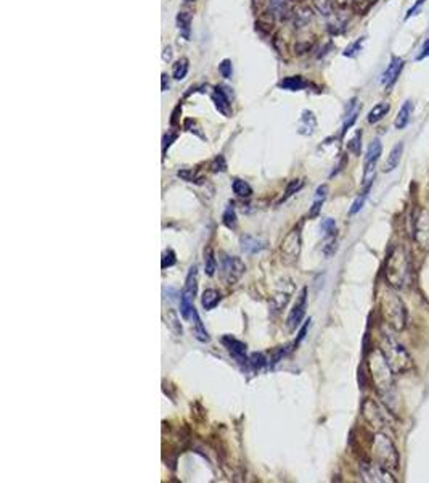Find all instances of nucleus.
I'll use <instances>...</instances> for the list:
<instances>
[{
    "mask_svg": "<svg viewBox=\"0 0 429 483\" xmlns=\"http://www.w3.org/2000/svg\"><path fill=\"white\" fill-rule=\"evenodd\" d=\"M219 71H221V74L225 79H230L232 77V61L230 60H224L222 63L219 65Z\"/></svg>",
    "mask_w": 429,
    "mask_h": 483,
    "instance_id": "nucleus-44",
    "label": "nucleus"
},
{
    "mask_svg": "<svg viewBox=\"0 0 429 483\" xmlns=\"http://www.w3.org/2000/svg\"><path fill=\"white\" fill-rule=\"evenodd\" d=\"M360 473L365 481L370 483H396L397 480L391 475L389 469L383 465L373 462H362L360 464Z\"/></svg>",
    "mask_w": 429,
    "mask_h": 483,
    "instance_id": "nucleus-9",
    "label": "nucleus"
},
{
    "mask_svg": "<svg viewBox=\"0 0 429 483\" xmlns=\"http://www.w3.org/2000/svg\"><path fill=\"white\" fill-rule=\"evenodd\" d=\"M386 279L392 288H407L411 280V259L404 245H396L386 261Z\"/></svg>",
    "mask_w": 429,
    "mask_h": 483,
    "instance_id": "nucleus-1",
    "label": "nucleus"
},
{
    "mask_svg": "<svg viewBox=\"0 0 429 483\" xmlns=\"http://www.w3.org/2000/svg\"><path fill=\"white\" fill-rule=\"evenodd\" d=\"M327 192H328V187L327 186H320L315 192V198H313V203H312V208L309 211V217H317L320 209H321V205L325 203V198H327Z\"/></svg>",
    "mask_w": 429,
    "mask_h": 483,
    "instance_id": "nucleus-24",
    "label": "nucleus"
},
{
    "mask_svg": "<svg viewBox=\"0 0 429 483\" xmlns=\"http://www.w3.org/2000/svg\"><path fill=\"white\" fill-rule=\"evenodd\" d=\"M383 152V145L378 139L373 140L370 144L368 150H366L365 156V169H363V186H371V181L374 178V168L376 161L380 160V155Z\"/></svg>",
    "mask_w": 429,
    "mask_h": 483,
    "instance_id": "nucleus-11",
    "label": "nucleus"
},
{
    "mask_svg": "<svg viewBox=\"0 0 429 483\" xmlns=\"http://www.w3.org/2000/svg\"><path fill=\"white\" fill-rule=\"evenodd\" d=\"M166 321H168V327L172 330L174 335L182 337L183 330H182V324L179 322V316H177V313L174 311V310H168V314H166Z\"/></svg>",
    "mask_w": 429,
    "mask_h": 483,
    "instance_id": "nucleus-28",
    "label": "nucleus"
},
{
    "mask_svg": "<svg viewBox=\"0 0 429 483\" xmlns=\"http://www.w3.org/2000/svg\"><path fill=\"white\" fill-rule=\"evenodd\" d=\"M370 187L371 186H365V189H363V192L360 193V195L357 197V200L354 201V205H352V208H351V214H355V213H358L362 209V206H363V203H365V200H366V197H368V190H370Z\"/></svg>",
    "mask_w": 429,
    "mask_h": 483,
    "instance_id": "nucleus-37",
    "label": "nucleus"
},
{
    "mask_svg": "<svg viewBox=\"0 0 429 483\" xmlns=\"http://www.w3.org/2000/svg\"><path fill=\"white\" fill-rule=\"evenodd\" d=\"M347 150L351 152L352 155H355V156L360 155V150H362V130H357V133L354 134V137L349 140Z\"/></svg>",
    "mask_w": 429,
    "mask_h": 483,
    "instance_id": "nucleus-35",
    "label": "nucleus"
},
{
    "mask_svg": "<svg viewBox=\"0 0 429 483\" xmlns=\"http://www.w3.org/2000/svg\"><path fill=\"white\" fill-rule=\"evenodd\" d=\"M305 306H307V288L304 287L299 292V295H297L293 310L290 311V316H288L286 326L290 330H294L296 327H299V324L305 314Z\"/></svg>",
    "mask_w": 429,
    "mask_h": 483,
    "instance_id": "nucleus-13",
    "label": "nucleus"
},
{
    "mask_svg": "<svg viewBox=\"0 0 429 483\" xmlns=\"http://www.w3.org/2000/svg\"><path fill=\"white\" fill-rule=\"evenodd\" d=\"M309 326H310V319H309L307 322L304 324V327L301 329V332H299V335H297V340H296V343H294V345H297V343H299V341H301V340H302V338L305 337V332H307Z\"/></svg>",
    "mask_w": 429,
    "mask_h": 483,
    "instance_id": "nucleus-49",
    "label": "nucleus"
},
{
    "mask_svg": "<svg viewBox=\"0 0 429 483\" xmlns=\"http://www.w3.org/2000/svg\"><path fill=\"white\" fill-rule=\"evenodd\" d=\"M187 73H188V60L180 58L177 63L174 65L172 76H174V79H177V81H182V79L187 76Z\"/></svg>",
    "mask_w": 429,
    "mask_h": 483,
    "instance_id": "nucleus-33",
    "label": "nucleus"
},
{
    "mask_svg": "<svg viewBox=\"0 0 429 483\" xmlns=\"http://www.w3.org/2000/svg\"><path fill=\"white\" fill-rule=\"evenodd\" d=\"M177 174H179V178H182L183 181H187V182H193L195 181V174H193V171H190V169H182Z\"/></svg>",
    "mask_w": 429,
    "mask_h": 483,
    "instance_id": "nucleus-45",
    "label": "nucleus"
},
{
    "mask_svg": "<svg viewBox=\"0 0 429 483\" xmlns=\"http://www.w3.org/2000/svg\"><path fill=\"white\" fill-rule=\"evenodd\" d=\"M177 139V136L176 134H168V136H164V140H163V153H166V150L171 147V144H172V140H176Z\"/></svg>",
    "mask_w": 429,
    "mask_h": 483,
    "instance_id": "nucleus-46",
    "label": "nucleus"
},
{
    "mask_svg": "<svg viewBox=\"0 0 429 483\" xmlns=\"http://www.w3.org/2000/svg\"><path fill=\"white\" fill-rule=\"evenodd\" d=\"M280 250H282V253L285 254L288 262L297 261V258H299V254H301V229L299 227H297V229H293L285 237Z\"/></svg>",
    "mask_w": 429,
    "mask_h": 483,
    "instance_id": "nucleus-12",
    "label": "nucleus"
},
{
    "mask_svg": "<svg viewBox=\"0 0 429 483\" xmlns=\"http://www.w3.org/2000/svg\"><path fill=\"white\" fill-rule=\"evenodd\" d=\"M363 417L373 428L376 430H384L386 427H389L391 424V417L389 412L384 409L378 401H374L371 398H368L363 403Z\"/></svg>",
    "mask_w": 429,
    "mask_h": 483,
    "instance_id": "nucleus-7",
    "label": "nucleus"
},
{
    "mask_svg": "<svg viewBox=\"0 0 429 483\" xmlns=\"http://www.w3.org/2000/svg\"><path fill=\"white\" fill-rule=\"evenodd\" d=\"M269 10L275 18L285 20L290 16V0H270L269 2Z\"/></svg>",
    "mask_w": 429,
    "mask_h": 483,
    "instance_id": "nucleus-17",
    "label": "nucleus"
},
{
    "mask_svg": "<svg viewBox=\"0 0 429 483\" xmlns=\"http://www.w3.org/2000/svg\"><path fill=\"white\" fill-rule=\"evenodd\" d=\"M177 24H179V29L182 32L183 37H188L190 36V24H191V15L188 12H182L179 13L177 16Z\"/></svg>",
    "mask_w": 429,
    "mask_h": 483,
    "instance_id": "nucleus-32",
    "label": "nucleus"
},
{
    "mask_svg": "<svg viewBox=\"0 0 429 483\" xmlns=\"http://www.w3.org/2000/svg\"><path fill=\"white\" fill-rule=\"evenodd\" d=\"M404 60L402 58H399V57H394L392 58V61H391V65L388 66V69L384 71V74H383V84L388 87H389L397 81V77H399V74H400V71H402V68H404Z\"/></svg>",
    "mask_w": 429,
    "mask_h": 483,
    "instance_id": "nucleus-15",
    "label": "nucleus"
},
{
    "mask_svg": "<svg viewBox=\"0 0 429 483\" xmlns=\"http://www.w3.org/2000/svg\"><path fill=\"white\" fill-rule=\"evenodd\" d=\"M315 127H317V118L312 111L305 110L302 111V116L299 119V124H297V130L302 136H312L315 133Z\"/></svg>",
    "mask_w": 429,
    "mask_h": 483,
    "instance_id": "nucleus-16",
    "label": "nucleus"
},
{
    "mask_svg": "<svg viewBox=\"0 0 429 483\" xmlns=\"http://www.w3.org/2000/svg\"><path fill=\"white\" fill-rule=\"evenodd\" d=\"M413 239L421 250L429 251V211L424 208L418 209L413 221Z\"/></svg>",
    "mask_w": 429,
    "mask_h": 483,
    "instance_id": "nucleus-10",
    "label": "nucleus"
},
{
    "mask_svg": "<svg viewBox=\"0 0 429 483\" xmlns=\"http://www.w3.org/2000/svg\"><path fill=\"white\" fill-rule=\"evenodd\" d=\"M248 364L252 367V371H260V369L265 366V358L262 353H252L248 358Z\"/></svg>",
    "mask_w": 429,
    "mask_h": 483,
    "instance_id": "nucleus-36",
    "label": "nucleus"
},
{
    "mask_svg": "<svg viewBox=\"0 0 429 483\" xmlns=\"http://www.w3.org/2000/svg\"><path fill=\"white\" fill-rule=\"evenodd\" d=\"M288 300H290V293H278L272 298V308L275 311H280L282 308H285Z\"/></svg>",
    "mask_w": 429,
    "mask_h": 483,
    "instance_id": "nucleus-42",
    "label": "nucleus"
},
{
    "mask_svg": "<svg viewBox=\"0 0 429 483\" xmlns=\"http://www.w3.org/2000/svg\"><path fill=\"white\" fill-rule=\"evenodd\" d=\"M368 367L371 372L373 383L378 390L380 397L384 401H392L396 397V383H394V372L386 363L381 351L373 349L368 356Z\"/></svg>",
    "mask_w": 429,
    "mask_h": 483,
    "instance_id": "nucleus-2",
    "label": "nucleus"
},
{
    "mask_svg": "<svg viewBox=\"0 0 429 483\" xmlns=\"http://www.w3.org/2000/svg\"><path fill=\"white\" fill-rule=\"evenodd\" d=\"M177 262L176 259V253L172 250H164L163 251V259H161V268L163 269H168V268H172L174 265Z\"/></svg>",
    "mask_w": 429,
    "mask_h": 483,
    "instance_id": "nucleus-40",
    "label": "nucleus"
},
{
    "mask_svg": "<svg viewBox=\"0 0 429 483\" xmlns=\"http://www.w3.org/2000/svg\"><path fill=\"white\" fill-rule=\"evenodd\" d=\"M219 301H221V293L214 288H206L203 292V296H201V303H203V308L206 311L214 310Z\"/></svg>",
    "mask_w": 429,
    "mask_h": 483,
    "instance_id": "nucleus-23",
    "label": "nucleus"
},
{
    "mask_svg": "<svg viewBox=\"0 0 429 483\" xmlns=\"http://www.w3.org/2000/svg\"><path fill=\"white\" fill-rule=\"evenodd\" d=\"M232 189H233V192L236 193V195L243 197V198L251 197V193H252V189H251L249 184L246 181H241V179H235L232 182Z\"/></svg>",
    "mask_w": 429,
    "mask_h": 483,
    "instance_id": "nucleus-29",
    "label": "nucleus"
},
{
    "mask_svg": "<svg viewBox=\"0 0 429 483\" xmlns=\"http://www.w3.org/2000/svg\"><path fill=\"white\" fill-rule=\"evenodd\" d=\"M222 343H224V346L229 349V353H230L238 363H244V364L248 363V358H246V345H244L243 341L236 340V338H233V337H230V335H227V337L222 338Z\"/></svg>",
    "mask_w": 429,
    "mask_h": 483,
    "instance_id": "nucleus-14",
    "label": "nucleus"
},
{
    "mask_svg": "<svg viewBox=\"0 0 429 483\" xmlns=\"http://www.w3.org/2000/svg\"><path fill=\"white\" fill-rule=\"evenodd\" d=\"M402 153H404V144L399 142L396 147L392 148V152L389 153L386 163H384V171L389 172V171H394L399 166L400 163V158H402Z\"/></svg>",
    "mask_w": 429,
    "mask_h": 483,
    "instance_id": "nucleus-21",
    "label": "nucleus"
},
{
    "mask_svg": "<svg viewBox=\"0 0 429 483\" xmlns=\"http://www.w3.org/2000/svg\"><path fill=\"white\" fill-rule=\"evenodd\" d=\"M166 74H163V91H168V87H169V84H168V81H166Z\"/></svg>",
    "mask_w": 429,
    "mask_h": 483,
    "instance_id": "nucleus-52",
    "label": "nucleus"
},
{
    "mask_svg": "<svg viewBox=\"0 0 429 483\" xmlns=\"http://www.w3.org/2000/svg\"><path fill=\"white\" fill-rule=\"evenodd\" d=\"M221 271H222V277L229 285L236 284L241 279V276L246 271V266L244 262L236 258V256H229V254H222L221 258Z\"/></svg>",
    "mask_w": 429,
    "mask_h": 483,
    "instance_id": "nucleus-8",
    "label": "nucleus"
},
{
    "mask_svg": "<svg viewBox=\"0 0 429 483\" xmlns=\"http://www.w3.org/2000/svg\"><path fill=\"white\" fill-rule=\"evenodd\" d=\"M321 231H323V234H325L327 239H330V237H335V234H336V223H335V219L327 217L325 221L321 223Z\"/></svg>",
    "mask_w": 429,
    "mask_h": 483,
    "instance_id": "nucleus-41",
    "label": "nucleus"
},
{
    "mask_svg": "<svg viewBox=\"0 0 429 483\" xmlns=\"http://www.w3.org/2000/svg\"><path fill=\"white\" fill-rule=\"evenodd\" d=\"M424 57H429V39L424 42V46H423V49H421V54L418 55V60H423Z\"/></svg>",
    "mask_w": 429,
    "mask_h": 483,
    "instance_id": "nucleus-50",
    "label": "nucleus"
},
{
    "mask_svg": "<svg viewBox=\"0 0 429 483\" xmlns=\"http://www.w3.org/2000/svg\"><path fill=\"white\" fill-rule=\"evenodd\" d=\"M305 85H307V82H305L301 76L285 77L283 81H280V82H278V87H280V89H285V91H301V89H304Z\"/></svg>",
    "mask_w": 429,
    "mask_h": 483,
    "instance_id": "nucleus-26",
    "label": "nucleus"
},
{
    "mask_svg": "<svg viewBox=\"0 0 429 483\" xmlns=\"http://www.w3.org/2000/svg\"><path fill=\"white\" fill-rule=\"evenodd\" d=\"M225 169H227V163L224 160V156L219 155L216 160L212 161V164H211V171L212 172H224Z\"/></svg>",
    "mask_w": 429,
    "mask_h": 483,
    "instance_id": "nucleus-43",
    "label": "nucleus"
},
{
    "mask_svg": "<svg viewBox=\"0 0 429 483\" xmlns=\"http://www.w3.org/2000/svg\"><path fill=\"white\" fill-rule=\"evenodd\" d=\"M381 353L394 374H404L413 367V363H411V358L407 353V349L386 332H383L381 337Z\"/></svg>",
    "mask_w": 429,
    "mask_h": 483,
    "instance_id": "nucleus-4",
    "label": "nucleus"
},
{
    "mask_svg": "<svg viewBox=\"0 0 429 483\" xmlns=\"http://www.w3.org/2000/svg\"><path fill=\"white\" fill-rule=\"evenodd\" d=\"M212 100L216 103L217 110L221 111L224 116H230V100H229V97L224 94L221 87H217L216 89V92L212 95Z\"/></svg>",
    "mask_w": 429,
    "mask_h": 483,
    "instance_id": "nucleus-22",
    "label": "nucleus"
},
{
    "mask_svg": "<svg viewBox=\"0 0 429 483\" xmlns=\"http://www.w3.org/2000/svg\"><path fill=\"white\" fill-rule=\"evenodd\" d=\"M313 8L321 16H331L335 13V4H333V0H313Z\"/></svg>",
    "mask_w": 429,
    "mask_h": 483,
    "instance_id": "nucleus-30",
    "label": "nucleus"
},
{
    "mask_svg": "<svg viewBox=\"0 0 429 483\" xmlns=\"http://www.w3.org/2000/svg\"><path fill=\"white\" fill-rule=\"evenodd\" d=\"M371 458L376 464L389 470L399 467V453L392 440L384 433H376L371 443Z\"/></svg>",
    "mask_w": 429,
    "mask_h": 483,
    "instance_id": "nucleus-5",
    "label": "nucleus"
},
{
    "mask_svg": "<svg viewBox=\"0 0 429 483\" xmlns=\"http://www.w3.org/2000/svg\"><path fill=\"white\" fill-rule=\"evenodd\" d=\"M222 223L225 224V227H229V229H235L236 227V211H235L233 203L225 208L224 216H222Z\"/></svg>",
    "mask_w": 429,
    "mask_h": 483,
    "instance_id": "nucleus-34",
    "label": "nucleus"
},
{
    "mask_svg": "<svg viewBox=\"0 0 429 483\" xmlns=\"http://www.w3.org/2000/svg\"><path fill=\"white\" fill-rule=\"evenodd\" d=\"M411 111H413V102L411 100H407L404 105H402V108L399 110L397 113V118L394 121V124H396L397 129H404L408 121H410V116H411Z\"/></svg>",
    "mask_w": 429,
    "mask_h": 483,
    "instance_id": "nucleus-20",
    "label": "nucleus"
},
{
    "mask_svg": "<svg viewBox=\"0 0 429 483\" xmlns=\"http://www.w3.org/2000/svg\"><path fill=\"white\" fill-rule=\"evenodd\" d=\"M187 2H193V0H187Z\"/></svg>",
    "mask_w": 429,
    "mask_h": 483,
    "instance_id": "nucleus-53",
    "label": "nucleus"
},
{
    "mask_svg": "<svg viewBox=\"0 0 429 483\" xmlns=\"http://www.w3.org/2000/svg\"><path fill=\"white\" fill-rule=\"evenodd\" d=\"M216 269H217V261L214 258V251L211 248L204 250V272L206 276L212 277L216 274Z\"/></svg>",
    "mask_w": 429,
    "mask_h": 483,
    "instance_id": "nucleus-31",
    "label": "nucleus"
},
{
    "mask_svg": "<svg viewBox=\"0 0 429 483\" xmlns=\"http://www.w3.org/2000/svg\"><path fill=\"white\" fill-rule=\"evenodd\" d=\"M423 4H424V0H416V4H415L413 7L410 8V10H408V13H407V16H405V18H410V16L416 15V12L419 10V7H421Z\"/></svg>",
    "mask_w": 429,
    "mask_h": 483,
    "instance_id": "nucleus-48",
    "label": "nucleus"
},
{
    "mask_svg": "<svg viewBox=\"0 0 429 483\" xmlns=\"http://www.w3.org/2000/svg\"><path fill=\"white\" fill-rule=\"evenodd\" d=\"M358 113H360V103H358L357 99H352L351 102H349V107H347V111H346V118H344V124H343V134L347 133V129L357 121Z\"/></svg>",
    "mask_w": 429,
    "mask_h": 483,
    "instance_id": "nucleus-19",
    "label": "nucleus"
},
{
    "mask_svg": "<svg viewBox=\"0 0 429 483\" xmlns=\"http://www.w3.org/2000/svg\"><path fill=\"white\" fill-rule=\"evenodd\" d=\"M389 110H391V105L388 103V102H381V103H376V107H373L371 108V111L368 113V122H378V121H381L384 116L388 115L389 113Z\"/></svg>",
    "mask_w": 429,
    "mask_h": 483,
    "instance_id": "nucleus-27",
    "label": "nucleus"
},
{
    "mask_svg": "<svg viewBox=\"0 0 429 483\" xmlns=\"http://www.w3.org/2000/svg\"><path fill=\"white\" fill-rule=\"evenodd\" d=\"M302 186H304V182H302L301 179H294V181H291L290 184H288V187H286V192H285V195H283L282 201L288 200V198H290L291 195H294L296 192H299V190L302 189Z\"/></svg>",
    "mask_w": 429,
    "mask_h": 483,
    "instance_id": "nucleus-38",
    "label": "nucleus"
},
{
    "mask_svg": "<svg viewBox=\"0 0 429 483\" xmlns=\"http://www.w3.org/2000/svg\"><path fill=\"white\" fill-rule=\"evenodd\" d=\"M380 308L384 321L389 327L394 330H404L407 327V308L404 300L400 298L397 292H394L391 288H386L381 293V301Z\"/></svg>",
    "mask_w": 429,
    "mask_h": 483,
    "instance_id": "nucleus-3",
    "label": "nucleus"
},
{
    "mask_svg": "<svg viewBox=\"0 0 429 483\" xmlns=\"http://www.w3.org/2000/svg\"><path fill=\"white\" fill-rule=\"evenodd\" d=\"M363 42H365V37H358L355 42H352L351 46H349V47L344 50V57H357L358 52L362 50Z\"/></svg>",
    "mask_w": 429,
    "mask_h": 483,
    "instance_id": "nucleus-39",
    "label": "nucleus"
},
{
    "mask_svg": "<svg viewBox=\"0 0 429 483\" xmlns=\"http://www.w3.org/2000/svg\"><path fill=\"white\" fill-rule=\"evenodd\" d=\"M191 316H193V333H195V337L199 341H209V340H211V337H209L206 327L203 326V321H201L199 314H198V311L195 308H193V311H191Z\"/></svg>",
    "mask_w": 429,
    "mask_h": 483,
    "instance_id": "nucleus-25",
    "label": "nucleus"
},
{
    "mask_svg": "<svg viewBox=\"0 0 429 483\" xmlns=\"http://www.w3.org/2000/svg\"><path fill=\"white\" fill-rule=\"evenodd\" d=\"M185 127H187V129L190 130V133H195V134H198L199 137H203V134H201L199 130H198L199 127L196 126V122H195V121H191V119H187V121H185Z\"/></svg>",
    "mask_w": 429,
    "mask_h": 483,
    "instance_id": "nucleus-47",
    "label": "nucleus"
},
{
    "mask_svg": "<svg viewBox=\"0 0 429 483\" xmlns=\"http://www.w3.org/2000/svg\"><path fill=\"white\" fill-rule=\"evenodd\" d=\"M196 293H198V268L191 266L185 279V285H183V290L180 293V314L183 319H188L191 311H193V301H195Z\"/></svg>",
    "mask_w": 429,
    "mask_h": 483,
    "instance_id": "nucleus-6",
    "label": "nucleus"
},
{
    "mask_svg": "<svg viewBox=\"0 0 429 483\" xmlns=\"http://www.w3.org/2000/svg\"><path fill=\"white\" fill-rule=\"evenodd\" d=\"M171 57H172V52H171V47H168V49L164 50V55H163V58L169 61V60H171Z\"/></svg>",
    "mask_w": 429,
    "mask_h": 483,
    "instance_id": "nucleus-51",
    "label": "nucleus"
},
{
    "mask_svg": "<svg viewBox=\"0 0 429 483\" xmlns=\"http://www.w3.org/2000/svg\"><path fill=\"white\" fill-rule=\"evenodd\" d=\"M241 248L249 254H254V253H259L265 248V242L260 240V239H256V237H252V235H244L241 239Z\"/></svg>",
    "mask_w": 429,
    "mask_h": 483,
    "instance_id": "nucleus-18",
    "label": "nucleus"
}]
</instances>
